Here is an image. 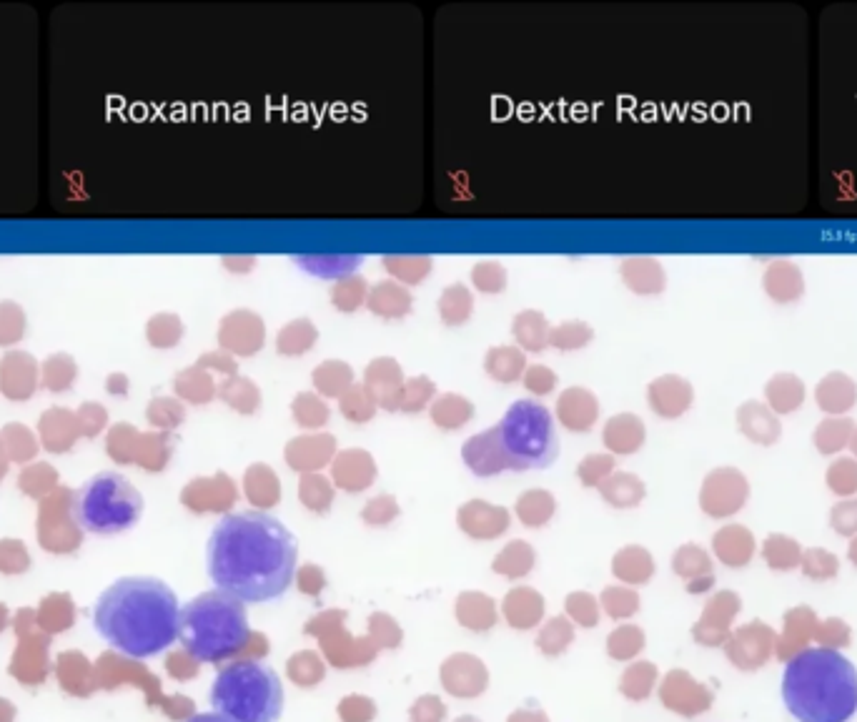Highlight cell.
Here are the masks:
<instances>
[{
	"label": "cell",
	"mask_w": 857,
	"mask_h": 722,
	"mask_svg": "<svg viewBox=\"0 0 857 722\" xmlns=\"http://www.w3.org/2000/svg\"><path fill=\"white\" fill-rule=\"evenodd\" d=\"M296 560L294 534L259 509L224 514L206 545L213 585L251 605L284 597L296 577Z\"/></svg>",
	"instance_id": "1"
},
{
	"label": "cell",
	"mask_w": 857,
	"mask_h": 722,
	"mask_svg": "<svg viewBox=\"0 0 857 722\" xmlns=\"http://www.w3.org/2000/svg\"><path fill=\"white\" fill-rule=\"evenodd\" d=\"M93 627L121 655L146 660L166 652L178 640L181 607L166 582L156 577H121L98 597Z\"/></svg>",
	"instance_id": "2"
},
{
	"label": "cell",
	"mask_w": 857,
	"mask_h": 722,
	"mask_svg": "<svg viewBox=\"0 0 857 722\" xmlns=\"http://www.w3.org/2000/svg\"><path fill=\"white\" fill-rule=\"evenodd\" d=\"M782 697L800 722H847L857 712V670L832 647H810L787 662Z\"/></svg>",
	"instance_id": "3"
},
{
	"label": "cell",
	"mask_w": 857,
	"mask_h": 722,
	"mask_svg": "<svg viewBox=\"0 0 857 722\" xmlns=\"http://www.w3.org/2000/svg\"><path fill=\"white\" fill-rule=\"evenodd\" d=\"M249 637L244 602L224 590L203 592L181 610L178 640L196 662L229 660L244 650Z\"/></svg>",
	"instance_id": "4"
},
{
	"label": "cell",
	"mask_w": 857,
	"mask_h": 722,
	"mask_svg": "<svg viewBox=\"0 0 857 722\" xmlns=\"http://www.w3.org/2000/svg\"><path fill=\"white\" fill-rule=\"evenodd\" d=\"M211 705L236 722H276L284 712V685L266 662H229L213 680Z\"/></svg>",
	"instance_id": "5"
},
{
	"label": "cell",
	"mask_w": 857,
	"mask_h": 722,
	"mask_svg": "<svg viewBox=\"0 0 857 722\" xmlns=\"http://www.w3.org/2000/svg\"><path fill=\"white\" fill-rule=\"evenodd\" d=\"M68 514L83 532L111 537L126 532L141 519L143 497L121 474L101 472L73 494Z\"/></svg>",
	"instance_id": "6"
},
{
	"label": "cell",
	"mask_w": 857,
	"mask_h": 722,
	"mask_svg": "<svg viewBox=\"0 0 857 722\" xmlns=\"http://www.w3.org/2000/svg\"><path fill=\"white\" fill-rule=\"evenodd\" d=\"M497 434L504 457H507V467L512 472L547 469L559 454L554 417L539 402H529V399L514 402L502 422L497 424Z\"/></svg>",
	"instance_id": "7"
},
{
	"label": "cell",
	"mask_w": 857,
	"mask_h": 722,
	"mask_svg": "<svg viewBox=\"0 0 857 722\" xmlns=\"http://www.w3.org/2000/svg\"><path fill=\"white\" fill-rule=\"evenodd\" d=\"M266 344V321L254 309H234L219 324V349L234 356H254Z\"/></svg>",
	"instance_id": "8"
},
{
	"label": "cell",
	"mask_w": 857,
	"mask_h": 722,
	"mask_svg": "<svg viewBox=\"0 0 857 722\" xmlns=\"http://www.w3.org/2000/svg\"><path fill=\"white\" fill-rule=\"evenodd\" d=\"M364 384L374 394L376 404L386 412H396L401 407V394H404V369L394 356H376L364 369Z\"/></svg>",
	"instance_id": "9"
},
{
	"label": "cell",
	"mask_w": 857,
	"mask_h": 722,
	"mask_svg": "<svg viewBox=\"0 0 857 722\" xmlns=\"http://www.w3.org/2000/svg\"><path fill=\"white\" fill-rule=\"evenodd\" d=\"M647 402L662 419H677L695 402V387L680 374H662L647 387Z\"/></svg>",
	"instance_id": "10"
},
{
	"label": "cell",
	"mask_w": 857,
	"mask_h": 722,
	"mask_svg": "<svg viewBox=\"0 0 857 722\" xmlns=\"http://www.w3.org/2000/svg\"><path fill=\"white\" fill-rule=\"evenodd\" d=\"M747 479L737 469H717L707 477L702 507L710 514H732L745 504Z\"/></svg>",
	"instance_id": "11"
},
{
	"label": "cell",
	"mask_w": 857,
	"mask_h": 722,
	"mask_svg": "<svg viewBox=\"0 0 857 722\" xmlns=\"http://www.w3.org/2000/svg\"><path fill=\"white\" fill-rule=\"evenodd\" d=\"M38 384V364L28 351H8L0 359V392L8 399H23L33 397Z\"/></svg>",
	"instance_id": "12"
},
{
	"label": "cell",
	"mask_w": 857,
	"mask_h": 722,
	"mask_svg": "<svg viewBox=\"0 0 857 722\" xmlns=\"http://www.w3.org/2000/svg\"><path fill=\"white\" fill-rule=\"evenodd\" d=\"M462 459L477 477H494V474L509 469L502 444H499L497 427L484 429V432L469 437L462 447Z\"/></svg>",
	"instance_id": "13"
},
{
	"label": "cell",
	"mask_w": 857,
	"mask_h": 722,
	"mask_svg": "<svg viewBox=\"0 0 857 722\" xmlns=\"http://www.w3.org/2000/svg\"><path fill=\"white\" fill-rule=\"evenodd\" d=\"M557 419L572 432H587L599 417V399L587 387H569L557 399Z\"/></svg>",
	"instance_id": "14"
},
{
	"label": "cell",
	"mask_w": 857,
	"mask_h": 722,
	"mask_svg": "<svg viewBox=\"0 0 857 722\" xmlns=\"http://www.w3.org/2000/svg\"><path fill=\"white\" fill-rule=\"evenodd\" d=\"M619 276L639 296H655L667 289V271L655 256H627L619 264Z\"/></svg>",
	"instance_id": "15"
},
{
	"label": "cell",
	"mask_w": 857,
	"mask_h": 722,
	"mask_svg": "<svg viewBox=\"0 0 857 722\" xmlns=\"http://www.w3.org/2000/svg\"><path fill=\"white\" fill-rule=\"evenodd\" d=\"M737 427L750 442L765 444V447L775 444L782 434V424L777 414L765 402H757V399H747L737 409Z\"/></svg>",
	"instance_id": "16"
},
{
	"label": "cell",
	"mask_w": 857,
	"mask_h": 722,
	"mask_svg": "<svg viewBox=\"0 0 857 722\" xmlns=\"http://www.w3.org/2000/svg\"><path fill=\"white\" fill-rule=\"evenodd\" d=\"M815 402L830 417H845L857 402V384L850 374L830 372L817 382Z\"/></svg>",
	"instance_id": "17"
},
{
	"label": "cell",
	"mask_w": 857,
	"mask_h": 722,
	"mask_svg": "<svg viewBox=\"0 0 857 722\" xmlns=\"http://www.w3.org/2000/svg\"><path fill=\"white\" fill-rule=\"evenodd\" d=\"M762 289L777 304H792L805 294V274L792 261H772L762 274Z\"/></svg>",
	"instance_id": "18"
},
{
	"label": "cell",
	"mask_w": 857,
	"mask_h": 722,
	"mask_svg": "<svg viewBox=\"0 0 857 722\" xmlns=\"http://www.w3.org/2000/svg\"><path fill=\"white\" fill-rule=\"evenodd\" d=\"M366 306H369L371 314L379 316V319H404V316L411 314L414 296H411V291L406 289L404 284H399V281H376L369 289Z\"/></svg>",
	"instance_id": "19"
},
{
	"label": "cell",
	"mask_w": 857,
	"mask_h": 722,
	"mask_svg": "<svg viewBox=\"0 0 857 722\" xmlns=\"http://www.w3.org/2000/svg\"><path fill=\"white\" fill-rule=\"evenodd\" d=\"M805 397V382L792 372L772 374L770 382L765 384V404L777 417H780V414L797 412V409L802 407V402H805Z\"/></svg>",
	"instance_id": "20"
},
{
	"label": "cell",
	"mask_w": 857,
	"mask_h": 722,
	"mask_svg": "<svg viewBox=\"0 0 857 722\" xmlns=\"http://www.w3.org/2000/svg\"><path fill=\"white\" fill-rule=\"evenodd\" d=\"M527 351L519 349L517 344H502L494 346L484 356V369H487L489 377L499 384H512L519 382L527 372Z\"/></svg>",
	"instance_id": "21"
},
{
	"label": "cell",
	"mask_w": 857,
	"mask_h": 722,
	"mask_svg": "<svg viewBox=\"0 0 857 722\" xmlns=\"http://www.w3.org/2000/svg\"><path fill=\"white\" fill-rule=\"evenodd\" d=\"M549 331H552L549 319L537 309L519 311L512 321V334L517 346L522 351H532V354H539V351L547 349Z\"/></svg>",
	"instance_id": "22"
},
{
	"label": "cell",
	"mask_w": 857,
	"mask_h": 722,
	"mask_svg": "<svg viewBox=\"0 0 857 722\" xmlns=\"http://www.w3.org/2000/svg\"><path fill=\"white\" fill-rule=\"evenodd\" d=\"M296 264L319 279H344L361 266V254H296Z\"/></svg>",
	"instance_id": "23"
},
{
	"label": "cell",
	"mask_w": 857,
	"mask_h": 722,
	"mask_svg": "<svg viewBox=\"0 0 857 722\" xmlns=\"http://www.w3.org/2000/svg\"><path fill=\"white\" fill-rule=\"evenodd\" d=\"M645 442V424L637 414H614L607 424H604V444L612 447L614 452H634Z\"/></svg>",
	"instance_id": "24"
},
{
	"label": "cell",
	"mask_w": 857,
	"mask_h": 722,
	"mask_svg": "<svg viewBox=\"0 0 857 722\" xmlns=\"http://www.w3.org/2000/svg\"><path fill=\"white\" fill-rule=\"evenodd\" d=\"M311 384H314L319 397L341 399V394L354 384V369L341 359L321 361L319 367L311 372Z\"/></svg>",
	"instance_id": "25"
},
{
	"label": "cell",
	"mask_w": 857,
	"mask_h": 722,
	"mask_svg": "<svg viewBox=\"0 0 857 722\" xmlns=\"http://www.w3.org/2000/svg\"><path fill=\"white\" fill-rule=\"evenodd\" d=\"M173 389H176L178 399L191 404H208L213 397H219V384L213 382L211 372L201 369L198 364L178 372L173 379Z\"/></svg>",
	"instance_id": "26"
},
{
	"label": "cell",
	"mask_w": 857,
	"mask_h": 722,
	"mask_svg": "<svg viewBox=\"0 0 857 722\" xmlns=\"http://www.w3.org/2000/svg\"><path fill=\"white\" fill-rule=\"evenodd\" d=\"M219 399L229 404L231 409H236L239 414H254L259 412L261 402H264V394H261L259 384H256L254 379L234 374V377H226L224 382L219 384Z\"/></svg>",
	"instance_id": "27"
},
{
	"label": "cell",
	"mask_w": 857,
	"mask_h": 722,
	"mask_svg": "<svg viewBox=\"0 0 857 722\" xmlns=\"http://www.w3.org/2000/svg\"><path fill=\"white\" fill-rule=\"evenodd\" d=\"M381 266L389 271V276H394L399 284L409 286L421 284L426 276L432 274L434 259L426 254H386L381 256Z\"/></svg>",
	"instance_id": "28"
},
{
	"label": "cell",
	"mask_w": 857,
	"mask_h": 722,
	"mask_svg": "<svg viewBox=\"0 0 857 722\" xmlns=\"http://www.w3.org/2000/svg\"><path fill=\"white\" fill-rule=\"evenodd\" d=\"M319 341V329L311 319H294L284 324L276 334V351L281 356H301L311 351Z\"/></svg>",
	"instance_id": "29"
},
{
	"label": "cell",
	"mask_w": 857,
	"mask_h": 722,
	"mask_svg": "<svg viewBox=\"0 0 857 722\" xmlns=\"http://www.w3.org/2000/svg\"><path fill=\"white\" fill-rule=\"evenodd\" d=\"M474 417V402L464 394L447 392L437 394L432 402V419L442 429H459Z\"/></svg>",
	"instance_id": "30"
},
{
	"label": "cell",
	"mask_w": 857,
	"mask_h": 722,
	"mask_svg": "<svg viewBox=\"0 0 857 722\" xmlns=\"http://www.w3.org/2000/svg\"><path fill=\"white\" fill-rule=\"evenodd\" d=\"M474 314V294L469 286L452 284L439 296V316L447 326H462Z\"/></svg>",
	"instance_id": "31"
},
{
	"label": "cell",
	"mask_w": 857,
	"mask_h": 722,
	"mask_svg": "<svg viewBox=\"0 0 857 722\" xmlns=\"http://www.w3.org/2000/svg\"><path fill=\"white\" fill-rule=\"evenodd\" d=\"M336 439L331 434H314V437H299L289 444L286 457L294 467H306V464H324L329 454L334 452Z\"/></svg>",
	"instance_id": "32"
},
{
	"label": "cell",
	"mask_w": 857,
	"mask_h": 722,
	"mask_svg": "<svg viewBox=\"0 0 857 722\" xmlns=\"http://www.w3.org/2000/svg\"><path fill=\"white\" fill-rule=\"evenodd\" d=\"M855 432V422L847 417H827L817 424L815 434H812V442L820 449L822 454H835L842 447H847Z\"/></svg>",
	"instance_id": "33"
},
{
	"label": "cell",
	"mask_w": 857,
	"mask_h": 722,
	"mask_svg": "<svg viewBox=\"0 0 857 722\" xmlns=\"http://www.w3.org/2000/svg\"><path fill=\"white\" fill-rule=\"evenodd\" d=\"M369 299V281L359 274H349L344 279H336L331 286V304L344 314H354Z\"/></svg>",
	"instance_id": "34"
},
{
	"label": "cell",
	"mask_w": 857,
	"mask_h": 722,
	"mask_svg": "<svg viewBox=\"0 0 857 722\" xmlns=\"http://www.w3.org/2000/svg\"><path fill=\"white\" fill-rule=\"evenodd\" d=\"M339 407L346 419L361 424V422H369V419L374 417L379 404H376L374 394L369 392V387H366L364 382H354L344 394H341Z\"/></svg>",
	"instance_id": "35"
},
{
	"label": "cell",
	"mask_w": 857,
	"mask_h": 722,
	"mask_svg": "<svg viewBox=\"0 0 857 722\" xmlns=\"http://www.w3.org/2000/svg\"><path fill=\"white\" fill-rule=\"evenodd\" d=\"M146 336H148V344L156 346V349H171V346H176L183 336L181 316L171 314V311L153 314L151 319H148Z\"/></svg>",
	"instance_id": "36"
},
{
	"label": "cell",
	"mask_w": 857,
	"mask_h": 722,
	"mask_svg": "<svg viewBox=\"0 0 857 722\" xmlns=\"http://www.w3.org/2000/svg\"><path fill=\"white\" fill-rule=\"evenodd\" d=\"M592 339H594V329L579 319L562 321V324L552 326V331H549V346H554V349L559 351L584 349V346L592 344Z\"/></svg>",
	"instance_id": "37"
},
{
	"label": "cell",
	"mask_w": 857,
	"mask_h": 722,
	"mask_svg": "<svg viewBox=\"0 0 857 722\" xmlns=\"http://www.w3.org/2000/svg\"><path fill=\"white\" fill-rule=\"evenodd\" d=\"M291 414H294L296 424L306 429L324 427L329 422V407H326L324 397L316 392H299L291 402Z\"/></svg>",
	"instance_id": "38"
},
{
	"label": "cell",
	"mask_w": 857,
	"mask_h": 722,
	"mask_svg": "<svg viewBox=\"0 0 857 722\" xmlns=\"http://www.w3.org/2000/svg\"><path fill=\"white\" fill-rule=\"evenodd\" d=\"M715 547L730 565H745L752 555V534L740 527H727L715 537Z\"/></svg>",
	"instance_id": "39"
},
{
	"label": "cell",
	"mask_w": 857,
	"mask_h": 722,
	"mask_svg": "<svg viewBox=\"0 0 857 722\" xmlns=\"http://www.w3.org/2000/svg\"><path fill=\"white\" fill-rule=\"evenodd\" d=\"M434 399H437V384H434V379L426 377V374H419V377L406 379L399 409L416 414L429 407Z\"/></svg>",
	"instance_id": "40"
},
{
	"label": "cell",
	"mask_w": 857,
	"mask_h": 722,
	"mask_svg": "<svg viewBox=\"0 0 857 722\" xmlns=\"http://www.w3.org/2000/svg\"><path fill=\"white\" fill-rule=\"evenodd\" d=\"M76 379V361L68 354H51L43 364V387L51 392H66Z\"/></svg>",
	"instance_id": "41"
},
{
	"label": "cell",
	"mask_w": 857,
	"mask_h": 722,
	"mask_svg": "<svg viewBox=\"0 0 857 722\" xmlns=\"http://www.w3.org/2000/svg\"><path fill=\"white\" fill-rule=\"evenodd\" d=\"M336 474H339L344 487H361V484H366V479L374 474V462H371L369 454L364 452H346L339 457Z\"/></svg>",
	"instance_id": "42"
},
{
	"label": "cell",
	"mask_w": 857,
	"mask_h": 722,
	"mask_svg": "<svg viewBox=\"0 0 857 722\" xmlns=\"http://www.w3.org/2000/svg\"><path fill=\"white\" fill-rule=\"evenodd\" d=\"M509 284V274L499 261H479L472 266V286L482 294H502Z\"/></svg>",
	"instance_id": "43"
},
{
	"label": "cell",
	"mask_w": 857,
	"mask_h": 722,
	"mask_svg": "<svg viewBox=\"0 0 857 722\" xmlns=\"http://www.w3.org/2000/svg\"><path fill=\"white\" fill-rule=\"evenodd\" d=\"M26 331V314L21 306L3 301L0 304V344H16Z\"/></svg>",
	"instance_id": "44"
},
{
	"label": "cell",
	"mask_w": 857,
	"mask_h": 722,
	"mask_svg": "<svg viewBox=\"0 0 857 722\" xmlns=\"http://www.w3.org/2000/svg\"><path fill=\"white\" fill-rule=\"evenodd\" d=\"M183 417H186V409H183L181 399L158 397L153 399L151 407H148V419H151L153 424H158V427H178V424L183 422Z\"/></svg>",
	"instance_id": "45"
},
{
	"label": "cell",
	"mask_w": 857,
	"mask_h": 722,
	"mask_svg": "<svg viewBox=\"0 0 857 722\" xmlns=\"http://www.w3.org/2000/svg\"><path fill=\"white\" fill-rule=\"evenodd\" d=\"M765 555L770 560L772 567H792L800 560V550L792 542L790 537H780V534H772L765 545Z\"/></svg>",
	"instance_id": "46"
},
{
	"label": "cell",
	"mask_w": 857,
	"mask_h": 722,
	"mask_svg": "<svg viewBox=\"0 0 857 722\" xmlns=\"http://www.w3.org/2000/svg\"><path fill=\"white\" fill-rule=\"evenodd\" d=\"M522 382L529 394H534V397H547L549 392L557 389V372L544 367V364H532V367H527V372H524Z\"/></svg>",
	"instance_id": "47"
},
{
	"label": "cell",
	"mask_w": 857,
	"mask_h": 722,
	"mask_svg": "<svg viewBox=\"0 0 857 722\" xmlns=\"http://www.w3.org/2000/svg\"><path fill=\"white\" fill-rule=\"evenodd\" d=\"M827 482L837 494L857 492V462L852 459H840L827 472Z\"/></svg>",
	"instance_id": "48"
},
{
	"label": "cell",
	"mask_w": 857,
	"mask_h": 722,
	"mask_svg": "<svg viewBox=\"0 0 857 722\" xmlns=\"http://www.w3.org/2000/svg\"><path fill=\"white\" fill-rule=\"evenodd\" d=\"M196 364L201 369H206V372H219V374H226V377L239 374V361H236L234 354H229V351L224 349L206 351V354L198 356Z\"/></svg>",
	"instance_id": "49"
},
{
	"label": "cell",
	"mask_w": 857,
	"mask_h": 722,
	"mask_svg": "<svg viewBox=\"0 0 857 722\" xmlns=\"http://www.w3.org/2000/svg\"><path fill=\"white\" fill-rule=\"evenodd\" d=\"M639 494H642V487L637 484V477H629V474H619V477H614L607 489V497L612 499V504H619V507L637 504L634 499H637Z\"/></svg>",
	"instance_id": "50"
},
{
	"label": "cell",
	"mask_w": 857,
	"mask_h": 722,
	"mask_svg": "<svg viewBox=\"0 0 857 722\" xmlns=\"http://www.w3.org/2000/svg\"><path fill=\"white\" fill-rule=\"evenodd\" d=\"M832 527L840 534L857 532V499H847L832 509Z\"/></svg>",
	"instance_id": "51"
},
{
	"label": "cell",
	"mask_w": 857,
	"mask_h": 722,
	"mask_svg": "<svg viewBox=\"0 0 857 722\" xmlns=\"http://www.w3.org/2000/svg\"><path fill=\"white\" fill-rule=\"evenodd\" d=\"M802 562H805L807 575L825 577V575H832V572H835V557L827 555V552H822V550H810Z\"/></svg>",
	"instance_id": "52"
},
{
	"label": "cell",
	"mask_w": 857,
	"mask_h": 722,
	"mask_svg": "<svg viewBox=\"0 0 857 722\" xmlns=\"http://www.w3.org/2000/svg\"><path fill=\"white\" fill-rule=\"evenodd\" d=\"M221 261H224V269L234 271V274H249V271H254L256 266L254 254H229Z\"/></svg>",
	"instance_id": "53"
},
{
	"label": "cell",
	"mask_w": 857,
	"mask_h": 722,
	"mask_svg": "<svg viewBox=\"0 0 857 722\" xmlns=\"http://www.w3.org/2000/svg\"><path fill=\"white\" fill-rule=\"evenodd\" d=\"M81 417H88V424H91V432L93 429H101L103 422H106V409L98 407V404H83Z\"/></svg>",
	"instance_id": "54"
},
{
	"label": "cell",
	"mask_w": 857,
	"mask_h": 722,
	"mask_svg": "<svg viewBox=\"0 0 857 722\" xmlns=\"http://www.w3.org/2000/svg\"><path fill=\"white\" fill-rule=\"evenodd\" d=\"M607 467H612V457H587L584 459V467H582V474L584 477H587V474H594V472H602V469H607Z\"/></svg>",
	"instance_id": "55"
},
{
	"label": "cell",
	"mask_w": 857,
	"mask_h": 722,
	"mask_svg": "<svg viewBox=\"0 0 857 722\" xmlns=\"http://www.w3.org/2000/svg\"><path fill=\"white\" fill-rule=\"evenodd\" d=\"M108 392H111V394H126L128 392V377H126V374H111V377H108Z\"/></svg>",
	"instance_id": "56"
},
{
	"label": "cell",
	"mask_w": 857,
	"mask_h": 722,
	"mask_svg": "<svg viewBox=\"0 0 857 722\" xmlns=\"http://www.w3.org/2000/svg\"><path fill=\"white\" fill-rule=\"evenodd\" d=\"M188 722H236V720L221 715V712H198V715L188 717Z\"/></svg>",
	"instance_id": "57"
},
{
	"label": "cell",
	"mask_w": 857,
	"mask_h": 722,
	"mask_svg": "<svg viewBox=\"0 0 857 722\" xmlns=\"http://www.w3.org/2000/svg\"><path fill=\"white\" fill-rule=\"evenodd\" d=\"M850 447H852V452H855V457H857V427H855V432H852V439H850Z\"/></svg>",
	"instance_id": "58"
},
{
	"label": "cell",
	"mask_w": 857,
	"mask_h": 722,
	"mask_svg": "<svg viewBox=\"0 0 857 722\" xmlns=\"http://www.w3.org/2000/svg\"><path fill=\"white\" fill-rule=\"evenodd\" d=\"M850 557L857 562V539H855V545H852V550H850Z\"/></svg>",
	"instance_id": "59"
}]
</instances>
